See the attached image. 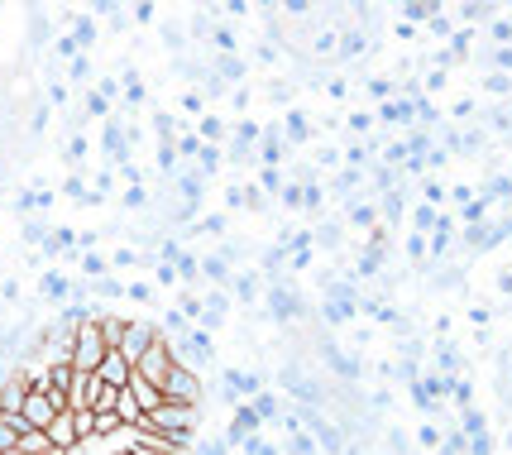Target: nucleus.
<instances>
[{"label":"nucleus","instance_id":"nucleus-1","mask_svg":"<svg viewBox=\"0 0 512 455\" xmlns=\"http://www.w3.org/2000/svg\"><path fill=\"white\" fill-rule=\"evenodd\" d=\"M197 427H201V408L197 403H158L154 412H144L139 417V432H158V436H168L173 446H192V436H197Z\"/></svg>","mask_w":512,"mask_h":455},{"label":"nucleus","instance_id":"nucleus-2","mask_svg":"<svg viewBox=\"0 0 512 455\" xmlns=\"http://www.w3.org/2000/svg\"><path fill=\"white\" fill-rule=\"evenodd\" d=\"M106 350H111V341L101 336V321L87 317L82 326H77V336H72V369L96 374V364L106 360Z\"/></svg>","mask_w":512,"mask_h":455},{"label":"nucleus","instance_id":"nucleus-3","mask_svg":"<svg viewBox=\"0 0 512 455\" xmlns=\"http://www.w3.org/2000/svg\"><path fill=\"white\" fill-rule=\"evenodd\" d=\"M173 345V355H178V364H187V369H206V364L216 360V345H211V331L206 326H187L178 341H168Z\"/></svg>","mask_w":512,"mask_h":455},{"label":"nucleus","instance_id":"nucleus-4","mask_svg":"<svg viewBox=\"0 0 512 455\" xmlns=\"http://www.w3.org/2000/svg\"><path fill=\"white\" fill-rule=\"evenodd\" d=\"M173 364H178V355H173V345H168L163 336H158V341L149 345V350H144L139 360H134V374H139V379H149V384H163Z\"/></svg>","mask_w":512,"mask_h":455},{"label":"nucleus","instance_id":"nucleus-5","mask_svg":"<svg viewBox=\"0 0 512 455\" xmlns=\"http://www.w3.org/2000/svg\"><path fill=\"white\" fill-rule=\"evenodd\" d=\"M158 388H163L168 403H201V374L197 369H187V364H173L168 379H163Z\"/></svg>","mask_w":512,"mask_h":455},{"label":"nucleus","instance_id":"nucleus-6","mask_svg":"<svg viewBox=\"0 0 512 455\" xmlns=\"http://www.w3.org/2000/svg\"><path fill=\"white\" fill-rule=\"evenodd\" d=\"M58 412H63V398H53L48 388H29V398H24L20 417H24V427H39V432H44Z\"/></svg>","mask_w":512,"mask_h":455},{"label":"nucleus","instance_id":"nucleus-7","mask_svg":"<svg viewBox=\"0 0 512 455\" xmlns=\"http://www.w3.org/2000/svg\"><path fill=\"white\" fill-rule=\"evenodd\" d=\"M154 341H158V321H130V317H125V331H120V345H115V350L134 364Z\"/></svg>","mask_w":512,"mask_h":455},{"label":"nucleus","instance_id":"nucleus-8","mask_svg":"<svg viewBox=\"0 0 512 455\" xmlns=\"http://www.w3.org/2000/svg\"><path fill=\"white\" fill-rule=\"evenodd\" d=\"M101 154H106L111 168H125V163H130V135H125L120 120H106V125H101Z\"/></svg>","mask_w":512,"mask_h":455},{"label":"nucleus","instance_id":"nucleus-9","mask_svg":"<svg viewBox=\"0 0 512 455\" xmlns=\"http://www.w3.org/2000/svg\"><path fill=\"white\" fill-rule=\"evenodd\" d=\"M230 297L245 302V307H254V302L264 297V273L259 269H235L230 273Z\"/></svg>","mask_w":512,"mask_h":455},{"label":"nucleus","instance_id":"nucleus-10","mask_svg":"<svg viewBox=\"0 0 512 455\" xmlns=\"http://www.w3.org/2000/svg\"><path fill=\"white\" fill-rule=\"evenodd\" d=\"M259 427H264V422H259V412L249 408V403H235V417H230V432H225V446H230V451H240V441H245V436H254Z\"/></svg>","mask_w":512,"mask_h":455},{"label":"nucleus","instance_id":"nucleus-11","mask_svg":"<svg viewBox=\"0 0 512 455\" xmlns=\"http://www.w3.org/2000/svg\"><path fill=\"white\" fill-rule=\"evenodd\" d=\"M130 374H134V364L120 355V350H106V360L96 364V379L101 384H111V388H125L130 384Z\"/></svg>","mask_w":512,"mask_h":455},{"label":"nucleus","instance_id":"nucleus-12","mask_svg":"<svg viewBox=\"0 0 512 455\" xmlns=\"http://www.w3.org/2000/svg\"><path fill=\"white\" fill-rule=\"evenodd\" d=\"M24 398H29V379H24L20 369H15L10 379H0V412H5V417H15V412L24 408Z\"/></svg>","mask_w":512,"mask_h":455},{"label":"nucleus","instance_id":"nucleus-13","mask_svg":"<svg viewBox=\"0 0 512 455\" xmlns=\"http://www.w3.org/2000/svg\"><path fill=\"white\" fill-rule=\"evenodd\" d=\"M44 432H48V441H53L58 451H72V446H77V422H72V408L58 412V417L48 422Z\"/></svg>","mask_w":512,"mask_h":455},{"label":"nucleus","instance_id":"nucleus-14","mask_svg":"<svg viewBox=\"0 0 512 455\" xmlns=\"http://www.w3.org/2000/svg\"><path fill=\"white\" fill-rule=\"evenodd\" d=\"M278 125H283V139H288V149H302V144L312 139V120H307L302 111H288L283 120H278Z\"/></svg>","mask_w":512,"mask_h":455},{"label":"nucleus","instance_id":"nucleus-15","mask_svg":"<svg viewBox=\"0 0 512 455\" xmlns=\"http://www.w3.org/2000/svg\"><path fill=\"white\" fill-rule=\"evenodd\" d=\"M134 393V403H139V412H154L158 403H163V388L149 384V379H139V374H130V384H125Z\"/></svg>","mask_w":512,"mask_h":455},{"label":"nucleus","instance_id":"nucleus-16","mask_svg":"<svg viewBox=\"0 0 512 455\" xmlns=\"http://www.w3.org/2000/svg\"><path fill=\"white\" fill-rule=\"evenodd\" d=\"M67 39L77 44V53H91V48H96V20H91V15H77L72 29H67Z\"/></svg>","mask_w":512,"mask_h":455},{"label":"nucleus","instance_id":"nucleus-17","mask_svg":"<svg viewBox=\"0 0 512 455\" xmlns=\"http://www.w3.org/2000/svg\"><path fill=\"white\" fill-rule=\"evenodd\" d=\"M345 221L359 230H374L379 226V206H369V202H345Z\"/></svg>","mask_w":512,"mask_h":455},{"label":"nucleus","instance_id":"nucleus-18","mask_svg":"<svg viewBox=\"0 0 512 455\" xmlns=\"http://www.w3.org/2000/svg\"><path fill=\"white\" fill-rule=\"evenodd\" d=\"M249 408L259 412V422H278V417H283V403H278V398H273L268 388H259V393L249 398Z\"/></svg>","mask_w":512,"mask_h":455},{"label":"nucleus","instance_id":"nucleus-19","mask_svg":"<svg viewBox=\"0 0 512 455\" xmlns=\"http://www.w3.org/2000/svg\"><path fill=\"white\" fill-rule=\"evenodd\" d=\"M15 446H20L24 455H48V451H53V441H48V432H39V427H24Z\"/></svg>","mask_w":512,"mask_h":455},{"label":"nucleus","instance_id":"nucleus-20","mask_svg":"<svg viewBox=\"0 0 512 455\" xmlns=\"http://www.w3.org/2000/svg\"><path fill=\"white\" fill-rule=\"evenodd\" d=\"M115 403H120V388H111V384H101V379H96L87 408H91V412H115Z\"/></svg>","mask_w":512,"mask_h":455},{"label":"nucleus","instance_id":"nucleus-21","mask_svg":"<svg viewBox=\"0 0 512 455\" xmlns=\"http://www.w3.org/2000/svg\"><path fill=\"white\" fill-rule=\"evenodd\" d=\"M283 455H321V446H316V436L302 427V432H288V446H283Z\"/></svg>","mask_w":512,"mask_h":455},{"label":"nucleus","instance_id":"nucleus-22","mask_svg":"<svg viewBox=\"0 0 512 455\" xmlns=\"http://www.w3.org/2000/svg\"><path fill=\"white\" fill-rule=\"evenodd\" d=\"M173 269H178V283H187V288H192V283L201 278V259L192 250H182L178 259H173Z\"/></svg>","mask_w":512,"mask_h":455},{"label":"nucleus","instance_id":"nucleus-23","mask_svg":"<svg viewBox=\"0 0 512 455\" xmlns=\"http://www.w3.org/2000/svg\"><path fill=\"white\" fill-rule=\"evenodd\" d=\"M383 125H407V120H417V111H412V101H383Z\"/></svg>","mask_w":512,"mask_h":455},{"label":"nucleus","instance_id":"nucleus-24","mask_svg":"<svg viewBox=\"0 0 512 455\" xmlns=\"http://www.w3.org/2000/svg\"><path fill=\"white\" fill-rule=\"evenodd\" d=\"M436 221H441V211H436L431 202H417V211H412V230H417V235H431Z\"/></svg>","mask_w":512,"mask_h":455},{"label":"nucleus","instance_id":"nucleus-25","mask_svg":"<svg viewBox=\"0 0 512 455\" xmlns=\"http://www.w3.org/2000/svg\"><path fill=\"white\" fill-rule=\"evenodd\" d=\"M115 417H120V422H130V427H139V417H144V412H139V403H134V393H130V388H120V403H115Z\"/></svg>","mask_w":512,"mask_h":455},{"label":"nucleus","instance_id":"nucleus-26","mask_svg":"<svg viewBox=\"0 0 512 455\" xmlns=\"http://www.w3.org/2000/svg\"><path fill=\"white\" fill-rule=\"evenodd\" d=\"M211 48H216V53H235V48H240V39H235V29H230V24H216V29H211Z\"/></svg>","mask_w":512,"mask_h":455},{"label":"nucleus","instance_id":"nucleus-27","mask_svg":"<svg viewBox=\"0 0 512 455\" xmlns=\"http://www.w3.org/2000/svg\"><path fill=\"white\" fill-rule=\"evenodd\" d=\"M67 82H91V53H77V58H67Z\"/></svg>","mask_w":512,"mask_h":455},{"label":"nucleus","instance_id":"nucleus-28","mask_svg":"<svg viewBox=\"0 0 512 455\" xmlns=\"http://www.w3.org/2000/svg\"><path fill=\"white\" fill-rule=\"evenodd\" d=\"M283 187H288V173H283V168H264V173H259V192L278 197Z\"/></svg>","mask_w":512,"mask_h":455},{"label":"nucleus","instance_id":"nucleus-29","mask_svg":"<svg viewBox=\"0 0 512 455\" xmlns=\"http://www.w3.org/2000/svg\"><path fill=\"white\" fill-rule=\"evenodd\" d=\"M48 221H34V216H24V226H20V235H24V245H44L48 240Z\"/></svg>","mask_w":512,"mask_h":455},{"label":"nucleus","instance_id":"nucleus-30","mask_svg":"<svg viewBox=\"0 0 512 455\" xmlns=\"http://www.w3.org/2000/svg\"><path fill=\"white\" fill-rule=\"evenodd\" d=\"M201 139H206V144H221L225 139V120L221 115H201V130H197Z\"/></svg>","mask_w":512,"mask_h":455},{"label":"nucleus","instance_id":"nucleus-31","mask_svg":"<svg viewBox=\"0 0 512 455\" xmlns=\"http://www.w3.org/2000/svg\"><path fill=\"white\" fill-rule=\"evenodd\" d=\"M407 259L412 264H431V245H426V235H417V230L407 235Z\"/></svg>","mask_w":512,"mask_h":455},{"label":"nucleus","instance_id":"nucleus-32","mask_svg":"<svg viewBox=\"0 0 512 455\" xmlns=\"http://www.w3.org/2000/svg\"><path fill=\"white\" fill-rule=\"evenodd\" d=\"M460 432H465V436H484V432H489V422H484V412H474V408H465V412H460Z\"/></svg>","mask_w":512,"mask_h":455},{"label":"nucleus","instance_id":"nucleus-33","mask_svg":"<svg viewBox=\"0 0 512 455\" xmlns=\"http://www.w3.org/2000/svg\"><path fill=\"white\" fill-rule=\"evenodd\" d=\"M484 91H489V96H508V91H512V72H489V77H484Z\"/></svg>","mask_w":512,"mask_h":455},{"label":"nucleus","instance_id":"nucleus-34","mask_svg":"<svg viewBox=\"0 0 512 455\" xmlns=\"http://www.w3.org/2000/svg\"><path fill=\"white\" fill-rule=\"evenodd\" d=\"M441 369H446V374H460V369H465V360H460V350H455L450 341H441Z\"/></svg>","mask_w":512,"mask_h":455},{"label":"nucleus","instance_id":"nucleus-35","mask_svg":"<svg viewBox=\"0 0 512 455\" xmlns=\"http://www.w3.org/2000/svg\"><path fill=\"white\" fill-rule=\"evenodd\" d=\"M446 197H450V192H446V187H441V182H436V178H422V202L441 206V202H446Z\"/></svg>","mask_w":512,"mask_h":455},{"label":"nucleus","instance_id":"nucleus-36","mask_svg":"<svg viewBox=\"0 0 512 455\" xmlns=\"http://www.w3.org/2000/svg\"><path fill=\"white\" fill-rule=\"evenodd\" d=\"M120 427H130V422H120L115 412H96V436H111V432H120Z\"/></svg>","mask_w":512,"mask_h":455},{"label":"nucleus","instance_id":"nucleus-37","mask_svg":"<svg viewBox=\"0 0 512 455\" xmlns=\"http://www.w3.org/2000/svg\"><path fill=\"white\" fill-rule=\"evenodd\" d=\"M63 159L67 163H82V159H87V139H82V135L67 139V144H63Z\"/></svg>","mask_w":512,"mask_h":455},{"label":"nucleus","instance_id":"nucleus-38","mask_svg":"<svg viewBox=\"0 0 512 455\" xmlns=\"http://www.w3.org/2000/svg\"><path fill=\"white\" fill-rule=\"evenodd\" d=\"M125 206H130V211L149 206V192H144V182H130V187H125Z\"/></svg>","mask_w":512,"mask_h":455},{"label":"nucleus","instance_id":"nucleus-39","mask_svg":"<svg viewBox=\"0 0 512 455\" xmlns=\"http://www.w3.org/2000/svg\"><path fill=\"white\" fill-rule=\"evenodd\" d=\"M249 192H254V187H225V206H230V211L249 206Z\"/></svg>","mask_w":512,"mask_h":455},{"label":"nucleus","instance_id":"nucleus-40","mask_svg":"<svg viewBox=\"0 0 512 455\" xmlns=\"http://www.w3.org/2000/svg\"><path fill=\"white\" fill-rule=\"evenodd\" d=\"M345 163H350V168H364V163H369V144H350V149H345Z\"/></svg>","mask_w":512,"mask_h":455},{"label":"nucleus","instance_id":"nucleus-41","mask_svg":"<svg viewBox=\"0 0 512 455\" xmlns=\"http://www.w3.org/2000/svg\"><path fill=\"white\" fill-rule=\"evenodd\" d=\"M125 297L130 302H154V288L149 283H125Z\"/></svg>","mask_w":512,"mask_h":455},{"label":"nucleus","instance_id":"nucleus-42","mask_svg":"<svg viewBox=\"0 0 512 455\" xmlns=\"http://www.w3.org/2000/svg\"><path fill=\"white\" fill-rule=\"evenodd\" d=\"M192 455H230V446H225V436H216V441H201Z\"/></svg>","mask_w":512,"mask_h":455},{"label":"nucleus","instance_id":"nucleus-43","mask_svg":"<svg viewBox=\"0 0 512 455\" xmlns=\"http://www.w3.org/2000/svg\"><path fill=\"white\" fill-rule=\"evenodd\" d=\"M446 82H450L446 68H431V72H426V91H446Z\"/></svg>","mask_w":512,"mask_h":455},{"label":"nucleus","instance_id":"nucleus-44","mask_svg":"<svg viewBox=\"0 0 512 455\" xmlns=\"http://www.w3.org/2000/svg\"><path fill=\"white\" fill-rule=\"evenodd\" d=\"M493 44H512V15L508 20H493Z\"/></svg>","mask_w":512,"mask_h":455},{"label":"nucleus","instance_id":"nucleus-45","mask_svg":"<svg viewBox=\"0 0 512 455\" xmlns=\"http://www.w3.org/2000/svg\"><path fill=\"white\" fill-rule=\"evenodd\" d=\"M441 427H431V422H422V432H417V441H422V446H441Z\"/></svg>","mask_w":512,"mask_h":455},{"label":"nucleus","instance_id":"nucleus-46","mask_svg":"<svg viewBox=\"0 0 512 455\" xmlns=\"http://www.w3.org/2000/svg\"><path fill=\"white\" fill-rule=\"evenodd\" d=\"M369 96L388 101V96H393V82H388V77H374V82H369Z\"/></svg>","mask_w":512,"mask_h":455},{"label":"nucleus","instance_id":"nucleus-47","mask_svg":"<svg viewBox=\"0 0 512 455\" xmlns=\"http://www.w3.org/2000/svg\"><path fill=\"white\" fill-rule=\"evenodd\" d=\"M130 264H139V254L134 250H115L111 254V269H130Z\"/></svg>","mask_w":512,"mask_h":455},{"label":"nucleus","instance_id":"nucleus-48","mask_svg":"<svg viewBox=\"0 0 512 455\" xmlns=\"http://www.w3.org/2000/svg\"><path fill=\"white\" fill-rule=\"evenodd\" d=\"M350 130H355V135H369V130H374V115H350Z\"/></svg>","mask_w":512,"mask_h":455},{"label":"nucleus","instance_id":"nucleus-49","mask_svg":"<svg viewBox=\"0 0 512 455\" xmlns=\"http://www.w3.org/2000/svg\"><path fill=\"white\" fill-rule=\"evenodd\" d=\"M201 106H206V101H201V91H187V96H182V111L187 115H201Z\"/></svg>","mask_w":512,"mask_h":455},{"label":"nucleus","instance_id":"nucleus-50","mask_svg":"<svg viewBox=\"0 0 512 455\" xmlns=\"http://www.w3.org/2000/svg\"><path fill=\"white\" fill-rule=\"evenodd\" d=\"M29 130H34V135H44V130H48V106H34V120H29Z\"/></svg>","mask_w":512,"mask_h":455},{"label":"nucleus","instance_id":"nucleus-51","mask_svg":"<svg viewBox=\"0 0 512 455\" xmlns=\"http://www.w3.org/2000/svg\"><path fill=\"white\" fill-rule=\"evenodd\" d=\"M288 15H312V0H283Z\"/></svg>","mask_w":512,"mask_h":455},{"label":"nucleus","instance_id":"nucleus-52","mask_svg":"<svg viewBox=\"0 0 512 455\" xmlns=\"http://www.w3.org/2000/svg\"><path fill=\"white\" fill-rule=\"evenodd\" d=\"M101 96H106V101H115V96H120V82H115V77H101Z\"/></svg>","mask_w":512,"mask_h":455},{"label":"nucleus","instance_id":"nucleus-53","mask_svg":"<svg viewBox=\"0 0 512 455\" xmlns=\"http://www.w3.org/2000/svg\"><path fill=\"white\" fill-rule=\"evenodd\" d=\"M0 297H5V302H15V297H20V283H15V278H5V283H0Z\"/></svg>","mask_w":512,"mask_h":455},{"label":"nucleus","instance_id":"nucleus-54","mask_svg":"<svg viewBox=\"0 0 512 455\" xmlns=\"http://www.w3.org/2000/svg\"><path fill=\"white\" fill-rule=\"evenodd\" d=\"M450 115H455V120H469V115H474V101H455V111Z\"/></svg>","mask_w":512,"mask_h":455},{"label":"nucleus","instance_id":"nucleus-55","mask_svg":"<svg viewBox=\"0 0 512 455\" xmlns=\"http://www.w3.org/2000/svg\"><path fill=\"white\" fill-rule=\"evenodd\" d=\"M225 15H235V20H240V15H245V0H225Z\"/></svg>","mask_w":512,"mask_h":455},{"label":"nucleus","instance_id":"nucleus-56","mask_svg":"<svg viewBox=\"0 0 512 455\" xmlns=\"http://www.w3.org/2000/svg\"><path fill=\"white\" fill-rule=\"evenodd\" d=\"M115 455H139V451H115Z\"/></svg>","mask_w":512,"mask_h":455}]
</instances>
